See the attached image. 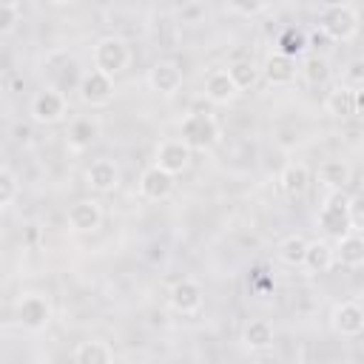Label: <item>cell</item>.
Segmentation results:
<instances>
[{
  "label": "cell",
  "instance_id": "obj_11",
  "mask_svg": "<svg viewBox=\"0 0 364 364\" xmlns=\"http://www.w3.org/2000/svg\"><path fill=\"white\" fill-rule=\"evenodd\" d=\"M173 188H176V176H171V173L162 171L159 165H148V168L139 173V179H136V191H139V196L148 199V202H162V199H168V196L173 193Z\"/></svg>",
  "mask_w": 364,
  "mask_h": 364
},
{
  "label": "cell",
  "instance_id": "obj_21",
  "mask_svg": "<svg viewBox=\"0 0 364 364\" xmlns=\"http://www.w3.org/2000/svg\"><path fill=\"white\" fill-rule=\"evenodd\" d=\"M273 338H276V330H273V324H270L267 318H253V321H247L245 330H242V344H245V350H250V353H264V350H270V347H273Z\"/></svg>",
  "mask_w": 364,
  "mask_h": 364
},
{
  "label": "cell",
  "instance_id": "obj_10",
  "mask_svg": "<svg viewBox=\"0 0 364 364\" xmlns=\"http://www.w3.org/2000/svg\"><path fill=\"white\" fill-rule=\"evenodd\" d=\"M330 327L336 336L341 338H355L364 333V307L353 299L347 301H338L333 310H330Z\"/></svg>",
  "mask_w": 364,
  "mask_h": 364
},
{
  "label": "cell",
  "instance_id": "obj_1",
  "mask_svg": "<svg viewBox=\"0 0 364 364\" xmlns=\"http://www.w3.org/2000/svg\"><path fill=\"white\" fill-rule=\"evenodd\" d=\"M179 139L191 151H213L222 142V125L208 111H191L179 119Z\"/></svg>",
  "mask_w": 364,
  "mask_h": 364
},
{
  "label": "cell",
  "instance_id": "obj_31",
  "mask_svg": "<svg viewBox=\"0 0 364 364\" xmlns=\"http://www.w3.org/2000/svg\"><path fill=\"white\" fill-rule=\"evenodd\" d=\"M20 20H23V6L17 0H3L0 3V34H11Z\"/></svg>",
  "mask_w": 364,
  "mask_h": 364
},
{
  "label": "cell",
  "instance_id": "obj_15",
  "mask_svg": "<svg viewBox=\"0 0 364 364\" xmlns=\"http://www.w3.org/2000/svg\"><path fill=\"white\" fill-rule=\"evenodd\" d=\"M299 71H301V68L296 65V60L287 57V54H282V51H276V48H273V51L264 57V63H262V77H264V82L273 85V88L290 85Z\"/></svg>",
  "mask_w": 364,
  "mask_h": 364
},
{
  "label": "cell",
  "instance_id": "obj_17",
  "mask_svg": "<svg viewBox=\"0 0 364 364\" xmlns=\"http://www.w3.org/2000/svg\"><path fill=\"white\" fill-rule=\"evenodd\" d=\"M279 188H282V193L290 196V199L304 196L307 188H310V168H307L301 159L284 162V168L279 171Z\"/></svg>",
  "mask_w": 364,
  "mask_h": 364
},
{
  "label": "cell",
  "instance_id": "obj_18",
  "mask_svg": "<svg viewBox=\"0 0 364 364\" xmlns=\"http://www.w3.org/2000/svg\"><path fill=\"white\" fill-rule=\"evenodd\" d=\"M242 91L236 88V82L230 80L228 68H213L208 77H205V97L216 105H230Z\"/></svg>",
  "mask_w": 364,
  "mask_h": 364
},
{
  "label": "cell",
  "instance_id": "obj_13",
  "mask_svg": "<svg viewBox=\"0 0 364 364\" xmlns=\"http://www.w3.org/2000/svg\"><path fill=\"white\" fill-rule=\"evenodd\" d=\"M65 219H68V228H71L74 233H94V230H100V225H102V205H100L94 196L77 199V202L68 208Z\"/></svg>",
  "mask_w": 364,
  "mask_h": 364
},
{
  "label": "cell",
  "instance_id": "obj_19",
  "mask_svg": "<svg viewBox=\"0 0 364 364\" xmlns=\"http://www.w3.org/2000/svg\"><path fill=\"white\" fill-rule=\"evenodd\" d=\"M97 134H100V128H97V122L91 117H74L68 122V128H65V145H68V151L82 154V151L91 148Z\"/></svg>",
  "mask_w": 364,
  "mask_h": 364
},
{
  "label": "cell",
  "instance_id": "obj_20",
  "mask_svg": "<svg viewBox=\"0 0 364 364\" xmlns=\"http://www.w3.org/2000/svg\"><path fill=\"white\" fill-rule=\"evenodd\" d=\"M324 108H327V114L330 117H336V119H350V117H355L358 114V102H355V88H350V85H336L333 91H327V97H324Z\"/></svg>",
  "mask_w": 364,
  "mask_h": 364
},
{
  "label": "cell",
  "instance_id": "obj_23",
  "mask_svg": "<svg viewBox=\"0 0 364 364\" xmlns=\"http://www.w3.org/2000/svg\"><path fill=\"white\" fill-rule=\"evenodd\" d=\"M74 364H114V350L102 338H85L74 347Z\"/></svg>",
  "mask_w": 364,
  "mask_h": 364
},
{
  "label": "cell",
  "instance_id": "obj_5",
  "mask_svg": "<svg viewBox=\"0 0 364 364\" xmlns=\"http://www.w3.org/2000/svg\"><path fill=\"white\" fill-rule=\"evenodd\" d=\"M350 196L344 191H336V193H327L318 213H316V225L324 230V233H333V236H344L350 233Z\"/></svg>",
  "mask_w": 364,
  "mask_h": 364
},
{
  "label": "cell",
  "instance_id": "obj_28",
  "mask_svg": "<svg viewBox=\"0 0 364 364\" xmlns=\"http://www.w3.org/2000/svg\"><path fill=\"white\" fill-rule=\"evenodd\" d=\"M17 196H20V179L9 165H3L0 168V208L9 210Z\"/></svg>",
  "mask_w": 364,
  "mask_h": 364
},
{
  "label": "cell",
  "instance_id": "obj_12",
  "mask_svg": "<svg viewBox=\"0 0 364 364\" xmlns=\"http://www.w3.org/2000/svg\"><path fill=\"white\" fill-rule=\"evenodd\" d=\"M191 156L193 151L182 142V139H162L156 145V154H154V165H159L162 171H168L171 176H179L188 171L191 165Z\"/></svg>",
  "mask_w": 364,
  "mask_h": 364
},
{
  "label": "cell",
  "instance_id": "obj_4",
  "mask_svg": "<svg viewBox=\"0 0 364 364\" xmlns=\"http://www.w3.org/2000/svg\"><path fill=\"white\" fill-rule=\"evenodd\" d=\"M28 117L37 125H57L68 117V100L57 88H40L28 102Z\"/></svg>",
  "mask_w": 364,
  "mask_h": 364
},
{
  "label": "cell",
  "instance_id": "obj_24",
  "mask_svg": "<svg viewBox=\"0 0 364 364\" xmlns=\"http://www.w3.org/2000/svg\"><path fill=\"white\" fill-rule=\"evenodd\" d=\"M336 264V245H330L327 239H313L307 245V256H304V267L310 273H327Z\"/></svg>",
  "mask_w": 364,
  "mask_h": 364
},
{
  "label": "cell",
  "instance_id": "obj_14",
  "mask_svg": "<svg viewBox=\"0 0 364 364\" xmlns=\"http://www.w3.org/2000/svg\"><path fill=\"white\" fill-rule=\"evenodd\" d=\"M119 179H122L119 165L114 159H108V156H100L85 168V185L94 193H114L119 188Z\"/></svg>",
  "mask_w": 364,
  "mask_h": 364
},
{
  "label": "cell",
  "instance_id": "obj_22",
  "mask_svg": "<svg viewBox=\"0 0 364 364\" xmlns=\"http://www.w3.org/2000/svg\"><path fill=\"white\" fill-rule=\"evenodd\" d=\"M336 264L341 267H361L364 264V233H344L336 242Z\"/></svg>",
  "mask_w": 364,
  "mask_h": 364
},
{
  "label": "cell",
  "instance_id": "obj_33",
  "mask_svg": "<svg viewBox=\"0 0 364 364\" xmlns=\"http://www.w3.org/2000/svg\"><path fill=\"white\" fill-rule=\"evenodd\" d=\"M350 230L355 233H364V191L350 196Z\"/></svg>",
  "mask_w": 364,
  "mask_h": 364
},
{
  "label": "cell",
  "instance_id": "obj_30",
  "mask_svg": "<svg viewBox=\"0 0 364 364\" xmlns=\"http://www.w3.org/2000/svg\"><path fill=\"white\" fill-rule=\"evenodd\" d=\"M307 46V37L299 31V28H284L282 34H279V40H276V51H282V54H287V57H293L296 60V54L301 51Z\"/></svg>",
  "mask_w": 364,
  "mask_h": 364
},
{
  "label": "cell",
  "instance_id": "obj_25",
  "mask_svg": "<svg viewBox=\"0 0 364 364\" xmlns=\"http://www.w3.org/2000/svg\"><path fill=\"white\" fill-rule=\"evenodd\" d=\"M307 239L301 233H290L279 242V259L290 267H304V256H307Z\"/></svg>",
  "mask_w": 364,
  "mask_h": 364
},
{
  "label": "cell",
  "instance_id": "obj_2",
  "mask_svg": "<svg viewBox=\"0 0 364 364\" xmlns=\"http://www.w3.org/2000/svg\"><path fill=\"white\" fill-rule=\"evenodd\" d=\"M358 11L350 3H324L318 9V28L333 43H347L358 34Z\"/></svg>",
  "mask_w": 364,
  "mask_h": 364
},
{
  "label": "cell",
  "instance_id": "obj_35",
  "mask_svg": "<svg viewBox=\"0 0 364 364\" xmlns=\"http://www.w3.org/2000/svg\"><path fill=\"white\" fill-rule=\"evenodd\" d=\"M355 102H358V114L364 111V88H355Z\"/></svg>",
  "mask_w": 364,
  "mask_h": 364
},
{
  "label": "cell",
  "instance_id": "obj_26",
  "mask_svg": "<svg viewBox=\"0 0 364 364\" xmlns=\"http://www.w3.org/2000/svg\"><path fill=\"white\" fill-rule=\"evenodd\" d=\"M228 74H230V80L236 82V88H239V91H247V88H253V85H256V80H259L262 68H256L250 60H233V63L228 65Z\"/></svg>",
  "mask_w": 364,
  "mask_h": 364
},
{
  "label": "cell",
  "instance_id": "obj_8",
  "mask_svg": "<svg viewBox=\"0 0 364 364\" xmlns=\"http://www.w3.org/2000/svg\"><path fill=\"white\" fill-rule=\"evenodd\" d=\"M168 304H171V310L179 313V316H196V313L202 310V304H205V287H202L196 279L185 276V279H179V282L171 284V290H168Z\"/></svg>",
  "mask_w": 364,
  "mask_h": 364
},
{
  "label": "cell",
  "instance_id": "obj_3",
  "mask_svg": "<svg viewBox=\"0 0 364 364\" xmlns=\"http://www.w3.org/2000/svg\"><path fill=\"white\" fill-rule=\"evenodd\" d=\"M91 60H94V68L108 74V77H117L128 68L131 63V48L122 37L117 34H105L94 43V51H91Z\"/></svg>",
  "mask_w": 364,
  "mask_h": 364
},
{
  "label": "cell",
  "instance_id": "obj_6",
  "mask_svg": "<svg viewBox=\"0 0 364 364\" xmlns=\"http://www.w3.org/2000/svg\"><path fill=\"white\" fill-rule=\"evenodd\" d=\"M14 318L26 333H43L51 321V301L43 293H23L14 307Z\"/></svg>",
  "mask_w": 364,
  "mask_h": 364
},
{
  "label": "cell",
  "instance_id": "obj_34",
  "mask_svg": "<svg viewBox=\"0 0 364 364\" xmlns=\"http://www.w3.org/2000/svg\"><path fill=\"white\" fill-rule=\"evenodd\" d=\"M267 9H270L267 3H225V11H230V14H245V17L262 14V11H267Z\"/></svg>",
  "mask_w": 364,
  "mask_h": 364
},
{
  "label": "cell",
  "instance_id": "obj_32",
  "mask_svg": "<svg viewBox=\"0 0 364 364\" xmlns=\"http://www.w3.org/2000/svg\"><path fill=\"white\" fill-rule=\"evenodd\" d=\"M341 82L350 88H364V60H350L341 71Z\"/></svg>",
  "mask_w": 364,
  "mask_h": 364
},
{
  "label": "cell",
  "instance_id": "obj_27",
  "mask_svg": "<svg viewBox=\"0 0 364 364\" xmlns=\"http://www.w3.org/2000/svg\"><path fill=\"white\" fill-rule=\"evenodd\" d=\"M301 77H304L310 85H321V82H327V77H330L327 57H324V54H310V57L301 63Z\"/></svg>",
  "mask_w": 364,
  "mask_h": 364
},
{
  "label": "cell",
  "instance_id": "obj_29",
  "mask_svg": "<svg viewBox=\"0 0 364 364\" xmlns=\"http://www.w3.org/2000/svg\"><path fill=\"white\" fill-rule=\"evenodd\" d=\"M173 17L182 26H193V23H202L208 17V6L202 0H188V3H182V6L173 9Z\"/></svg>",
  "mask_w": 364,
  "mask_h": 364
},
{
  "label": "cell",
  "instance_id": "obj_16",
  "mask_svg": "<svg viewBox=\"0 0 364 364\" xmlns=\"http://www.w3.org/2000/svg\"><path fill=\"white\" fill-rule=\"evenodd\" d=\"M316 179L327 193H336V191H344L353 182V168H350V162L333 156V159H324L316 168Z\"/></svg>",
  "mask_w": 364,
  "mask_h": 364
},
{
  "label": "cell",
  "instance_id": "obj_7",
  "mask_svg": "<svg viewBox=\"0 0 364 364\" xmlns=\"http://www.w3.org/2000/svg\"><path fill=\"white\" fill-rule=\"evenodd\" d=\"M77 91H80V100L91 108H102L114 100L117 94V85H114V77L97 71V68H88L80 74V82H77Z\"/></svg>",
  "mask_w": 364,
  "mask_h": 364
},
{
  "label": "cell",
  "instance_id": "obj_9",
  "mask_svg": "<svg viewBox=\"0 0 364 364\" xmlns=\"http://www.w3.org/2000/svg\"><path fill=\"white\" fill-rule=\"evenodd\" d=\"M185 82V74H182V65L173 63V60H156L151 68H148V88L159 97H173L179 94Z\"/></svg>",
  "mask_w": 364,
  "mask_h": 364
}]
</instances>
